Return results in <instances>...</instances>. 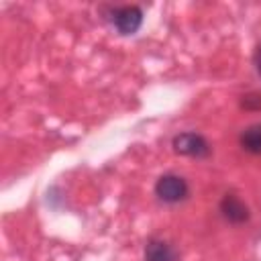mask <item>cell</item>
Masks as SVG:
<instances>
[{
	"label": "cell",
	"mask_w": 261,
	"mask_h": 261,
	"mask_svg": "<svg viewBox=\"0 0 261 261\" xmlns=\"http://www.w3.org/2000/svg\"><path fill=\"white\" fill-rule=\"evenodd\" d=\"M190 194L188 181L177 173H165L155 181V196L165 204L184 202Z\"/></svg>",
	"instance_id": "cell-1"
},
{
	"label": "cell",
	"mask_w": 261,
	"mask_h": 261,
	"mask_svg": "<svg viewBox=\"0 0 261 261\" xmlns=\"http://www.w3.org/2000/svg\"><path fill=\"white\" fill-rule=\"evenodd\" d=\"M108 20L120 35H135L143 24V10L139 6H114L108 12Z\"/></svg>",
	"instance_id": "cell-2"
},
{
	"label": "cell",
	"mask_w": 261,
	"mask_h": 261,
	"mask_svg": "<svg viewBox=\"0 0 261 261\" xmlns=\"http://www.w3.org/2000/svg\"><path fill=\"white\" fill-rule=\"evenodd\" d=\"M173 151L188 157H206L210 153V145L198 133H181L173 137Z\"/></svg>",
	"instance_id": "cell-3"
},
{
	"label": "cell",
	"mask_w": 261,
	"mask_h": 261,
	"mask_svg": "<svg viewBox=\"0 0 261 261\" xmlns=\"http://www.w3.org/2000/svg\"><path fill=\"white\" fill-rule=\"evenodd\" d=\"M220 212H222V216H224L228 222H232V224H241V222H245V220L249 218V210H247L245 202H243L241 198H237L234 194H226V196L222 198V202H220Z\"/></svg>",
	"instance_id": "cell-4"
},
{
	"label": "cell",
	"mask_w": 261,
	"mask_h": 261,
	"mask_svg": "<svg viewBox=\"0 0 261 261\" xmlns=\"http://www.w3.org/2000/svg\"><path fill=\"white\" fill-rule=\"evenodd\" d=\"M145 261H177V253L167 241L151 239L145 245Z\"/></svg>",
	"instance_id": "cell-5"
},
{
	"label": "cell",
	"mask_w": 261,
	"mask_h": 261,
	"mask_svg": "<svg viewBox=\"0 0 261 261\" xmlns=\"http://www.w3.org/2000/svg\"><path fill=\"white\" fill-rule=\"evenodd\" d=\"M241 145L245 151L253 153V155H261V122L259 124H251L243 130L241 135Z\"/></svg>",
	"instance_id": "cell-6"
},
{
	"label": "cell",
	"mask_w": 261,
	"mask_h": 261,
	"mask_svg": "<svg viewBox=\"0 0 261 261\" xmlns=\"http://www.w3.org/2000/svg\"><path fill=\"white\" fill-rule=\"evenodd\" d=\"M255 65H257V71H259V75H261V45H259L257 51H255Z\"/></svg>",
	"instance_id": "cell-7"
}]
</instances>
